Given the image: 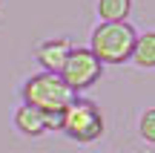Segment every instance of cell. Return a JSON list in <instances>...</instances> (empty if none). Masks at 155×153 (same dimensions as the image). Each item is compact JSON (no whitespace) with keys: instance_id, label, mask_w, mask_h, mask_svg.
Wrapping results in <instances>:
<instances>
[{"instance_id":"cell-1","label":"cell","mask_w":155,"mask_h":153,"mask_svg":"<svg viewBox=\"0 0 155 153\" xmlns=\"http://www.w3.org/2000/svg\"><path fill=\"white\" fill-rule=\"evenodd\" d=\"M23 104H32V107L43 110L46 116H61L63 110L72 104L75 92L66 87V81L55 72H38L23 84L20 90Z\"/></svg>"},{"instance_id":"cell-2","label":"cell","mask_w":155,"mask_h":153,"mask_svg":"<svg viewBox=\"0 0 155 153\" xmlns=\"http://www.w3.org/2000/svg\"><path fill=\"white\" fill-rule=\"evenodd\" d=\"M135 40H138V35H135L132 23H127V20L101 23L92 32L89 49L95 52V58H98L101 64H124V61L132 58Z\"/></svg>"},{"instance_id":"cell-3","label":"cell","mask_w":155,"mask_h":153,"mask_svg":"<svg viewBox=\"0 0 155 153\" xmlns=\"http://www.w3.org/2000/svg\"><path fill=\"white\" fill-rule=\"evenodd\" d=\"M61 133H66L72 142H95L104 133V116L98 104L75 96L72 104L61 113Z\"/></svg>"},{"instance_id":"cell-4","label":"cell","mask_w":155,"mask_h":153,"mask_svg":"<svg viewBox=\"0 0 155 153\" xmlns=\"http://www.w3.org/2000/svg\"><path fill=\"white\" fill-rule=\"evenodd\" d=\"M101 69H104V64L95 58L92 49H72V55L66 58V67L61 69V78L66 81V87L72 92H78L92 87L101 78Z\"/></svg>"},{"instance_id":"cell-5","label":"cell","mask_w":155,"mask_h":153,"mask_svg":"<svg viewBox=\"0 0 155 153\" xmlns=\"http://www.w3.org/2000/svg\"><path fill=\"white\" fill-rule=\"evenodd\" d=\"M15 127L23 136H43L46 130H61V116H46L32 104H20L15 110Z\"/></svg>"},{"instance_id":"cell-6","label":"cell","mask_w":155,"mask_h":153,"mask_svg":"<svg viewBox=\"0 0 155 153\" xmlns=\"http://www.w3.org/2000/svg\"><path fill=\"white\" fill-rule=\"evenodd\" d=\"M38 64L43 67V72H55L61 75V69L66 67V58L72 55V43L66 38H58V40H46V43L38 46Z\"/></svg>"},{"instance_id":"cell-7","label":"cell","mask_w":155,"mask_h":153,"mask_svg":"<svg viewBox=\"0 0 155 153\" xmlns=\"http://www.w3.org/2000/svg\"><path fill=\"white\" fill-rule=\"evenodd\" d=\"M132 61L144 69H155V32H144L138 35L135 40V52H132Z\"/></svg>"},{"instance_id":"cell-8","label":"cell","mask_w":155,"mask_h":153,"mask_svg":"<svg viewBox=\"0 0 155 153\" xmlns=\"http://www.w3.org/2000/svg\"><path fill=\"white\" fill-rule=\"evenodd\" d=\"M129 12H132V0H98V15L104 23L127 20Z\"/></svg>"},{"instance_id":"cell-9","label":"cell","mask_w":155,"mask_h":153,"mask_svg":"<svg viewBox=\"0 0 155 153\" xmlns=\"http://www.w3.org/2000/svg\"><path fill=\"white\" fill-rule=\"evenodd\" d=\"M138 130H141V136H144L147 142L155 144V107L144 110V116H141V121H138Z\"/></svg>"}]
</instances>
